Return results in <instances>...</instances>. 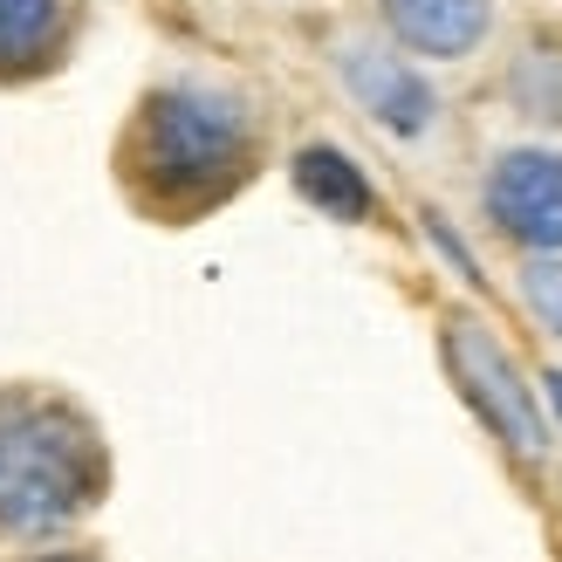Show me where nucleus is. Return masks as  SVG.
Masks as SVG:
<instances>
[{
  "label": "nucleus",
  "mask_w": 562,
  "mask_h": 562,
  "mask_svg": "<svg viewBox=\"0 0 562 562\" xmlns=\"http://www.w3.org/2000/svg\"><path fill=\"white\" fill-rule=\"evenodd\" d=\"M131 165L165 206H213L255 165V117L213 82H165L131 131Z\"/></svg>",
  "instance_id": "obj_1"
},
{
  "label": "nucleus",
  "mask_w": 562,
  "mask_h": 562,
  "mask_svg": "<svg viewBox=\"0 0 562 562\" xmlns=\"http://www.w3.org/2000/svg\"><path fill=\"white\" fill-rule=\"evenodd\" d=\"M97 487L90 432L69 418L27 412L0 426V528H55Z\"/></svg>",
  "instance_id": "obj_2"
},
{
  "label": "nucleus",
  "mask_w": 562,
  "mask_h": 562,
  "mask_svg": "<svg viewBox=\"0 0 562 562\" xmlns=\"http://www.w3.org/2000/svg\"><path fill=\"white\" fill-rule=\"evenodd\" d=\"M487 213L528 255H562V151H508L487 172Z\"/></svg>",
  "instance_id": "obj_3"
},
{
  "label": "nucleus",
  "mask_w": 562,
  "mask_h": 562,
  "mask_svg": "<svg viewBox=\"0 0 562 562\" xmlns=\"http://www.w3.org/2000/svg\"><path fill=\"white\" fill-rule=\"evenodd\" d=\"M446 350H453V371H460V384H467V398L481 405L501 432H508V446L515 453H528L536 460L542 446H549V426H542V412H536V398L521 391V378H515V363H508V350L494 344V336L481 329V323H453V336H446Z\"/></svg>",
  "instance_id": "obj_4"
},
{
  "label": "nucleus",
  "mask_w": 562,
  "mask_h": 562,
  "mask_svg": "<svg viewBox=\"0 0 562 562\" xmlns=\"http://www.w3.org/2000/svg\"><path fill=\"white\" fill-rule=\"evenodd\" d=\"M344 82L357 90V103L371 110V117L384 131H398V137H418L432 124V90H426V76L412 69V55H391L378 42H350L344 48Z\"/></svg>",
  "instance_id": "obj_5"
},
{
  "label": "nucleus",
  "mask_w": 562,
  "mask_h": 562,
  "mask_svg": "<svg viewBox=\"0 0 562 562\" xmlns=\"http://www.w3.org/2000/svg\"><path fill=\"white\" fill-rule=\"evenodd\" d=\"M378 8L391 42L405 55H426V63H460L494 27V0H378Z\"/></svg>",
  "instance_id": "obj_6"
},
{
  "label": "nucleus",
  "mask_w": 562,
  "mask_h": 562,
  "mask_svg": "<svg viewBox=\"0 0 562 562\" xmlns=\"http://www.w3.org/2000/svg\"><path fill=\"white\" fill-rule=\"evenodd\" d=\"M76 27V0H0V76L27 63H55Z\"/></svg>",
  "instance_id": "obj_7"
},
{
  "label": "nucleus",
  "mask_w": 562,
  "mask_h": 562,
  "mask_svg": "<svg viewBox=\"0 0 562 562\" xmlns=\"http://www.w3.org/2000/svg\"><path fill=\"white\" fill-rule=\"evenodd\" d=\"M508 90H515V103H521V117L562 124V35H536V42L515 55Z\"/></svg>",
  "instance_id": "obj_8"
},
{
  "label": "nucleus",
  "mask_w": 562,
  "mask_h": 562,
  "mask_svg": "<svg viewBox=\"0 0 562 562\" xmlns=\"http://www.w3.org/2000/svg\"><path fill=\"white\" fill-rule=\"evenodd\" d=\"M295 179L308 186V200H323V206H336V213H363V179H357V165L344 158V151H302V165H295Z\"/></svg>",
  "instance_id": "obj_9"
},
{
  "label": "nucleus",
  "mask_w": 562,
  "mask_h": 562,
  "mask_svg": "<svg viewBox=\"0 0 562 562\" xmlns=\"http://www.w3.org/2000/svg\"><path fill=\"white\" fill-rule=\"evenodd\" d=\"M521 289H528V308L562 336V255H536L521 268Z\"/></svg>",
  "instance_id": "obj_10"
}]
</instances>
